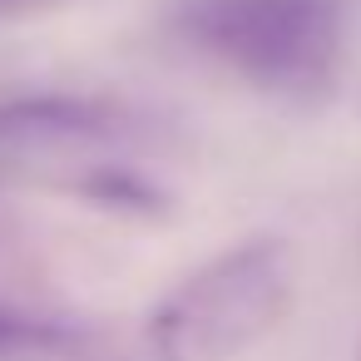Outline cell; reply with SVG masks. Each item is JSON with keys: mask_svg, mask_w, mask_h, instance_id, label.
Segmentation results:
<instances>
[{"mask_svg": "<svg viewBox=\"0 0 361 361\" xmlns=\"http://www.w3.org/2000/svg\"><path fill=\"white\" fill-rule=\"evenodd\" d=\"M173 30L243 85L292 104H322L346 60L341 0H183Z\"/></svg>", "mask_w": 361, "mask_h": 361, "instance_id": "cell-1", "label": "cell"}, {"mask_svg": "<svg viewBox=\"0 0 361 361\" xmlns=\"http://www.w3.org/2000/svg\"><path fill=\"white\" fill-rule=\"evenodd\" d=\"M292 302L297 252L287 238L257 233L193 267L149 312V346L159 361H233L277 331Z\"/></svg>", "mask_w": 361, "mask_h": 361, "instance_id": "cell-2", "label": "cell"}, {"mask_svg": "<svg viewBox=\"0 0 361 361\" xmlns=\"http://www.w3.org/2000/svg\"><path fill=\"white\" fill-rule=\"evenodd\" d=\"M149 139V114L114 94H11L0 99V169H40L65 188L109 149H129Z\"/></svg>", "mask_w": 361, "mask_h": 361, "instance_id": "cell-3", "label": "cell"}, {"mask_svg": "<svg viewBox=\"0 0 361 361\" xmlns=\"http://www.w3.org/2000/svg\"><path fill=\"white\" fill-rule=\"evenodd\" d=\"M90 341V326L60 312L35 277L20 272L11 228L0 223V356H65Z\"/></svg>", "mask_w": 361, "mask_h": 361, "instance_id": "cell-4", "label": "cell"}, {"mask_svg": "<svg viewBox=\"0 0 361 361\" xmlns=\"http://www.w3.org/2000/svg\"><path fill=\"white\" fill-rule=\"evenodd\" d=\"M65 193L94 203L104 213H129V218H164L173 208L169 188L159 178H149L144 169L124 164V159H99L94 169H85L80 178H70Z\"/></svg>", "mask_w": 361, "mask_h": 361, "instance_id": "cell-5", "label": "cell"}, {"mask_svg": "<svg viewBox=\"0 0 361 361\" xmlns=\"http://www.w3.org/2000/svg\"><path fill=\"white\" fill-rule=\"evenodd\" d=\"M65 6V0H0V20H16V16H45Z\"/></svg>", "mask_w": 361, "mask_h": 361, "instance_id": "cell-6", "label": "cell"}]
</instances>
